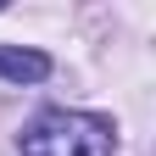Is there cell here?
<instances>
[{"label":"cell","mask_w":156,"mask_h":156,"mask_svg":"<svg viewBox=\"0 0 156 156\" xmlns=\"http://www.w3.org/2000/svg\"><path fill=\"white\" fill-rule=\"evenodd\" d=\"M117 134L95 112H45L23 134V156H112Z\"/></svg>","instance_id":"1"},{"label":"cell","mask_w":156,"mask_h":156,"mask_svg":"<svg viewBox=\"0 0 156 156\" xmlns=\"http://www.w3.org/2000/svg\"><path fill=\"white\" fill-rule=\"evenodd\" d=\"M45 73H50V56L45 50H23V45L0 50V78H6V84H39Z\"/></svg>","instance_id":"2"}]
</instances>
